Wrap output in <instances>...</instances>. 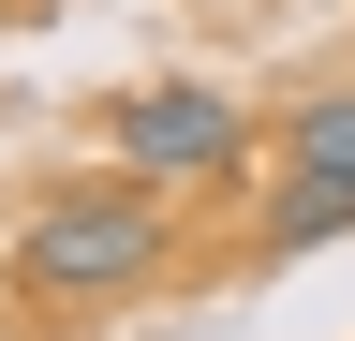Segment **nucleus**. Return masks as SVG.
I'll return each mask as SVG.
<instances>
[{
	"instance_id": "nucleus-2",
	"label": "nucleus",
	"mask_w": 355,
	"mask_h": 341,
	"mask_svg": "<svg viewBox=\"0 0 355 341\" xmlns=\"http://www.w3.org/2000/svg\"><path fill=\"white\" fill-rule=\"evenodd\" d=\"M104 149H119V178H237V90L163 74V90L104 104Z\"/></svg>"
},
{
	"instance_id": "nucleus-4",
	"label": "nucleus",
	"mask_w": 355,
	"mask_h": 341,
	"mask_svg": "<svg viewBox=\"0 0 355 341\" xmlns=\"http://www.w3.org/2000/svg\"><path fill=\"white\" fill-rule=\"evenodd\" d=\"M282 163H296V178H355V90H311L296 134H282Z\"/></svg>"
},
{
	"instance_id": "nucleus-3",
	"label": "nucleus",
	"mask_w": 355,
	"mask_h": 341,
	"mask_svg": "<svg viewBox=\"0 0 355 341\" xmlns=\"http://www.w3.org/2000/svg\"><path fill=\"white\" fill-rule=\"evenodd\" d=\"M326 238H355V178H282L266 193V252H326Z\"/></svg>"
},
{
	"instance_id": "nucleus-1",
	"label": "nucleus",
	"mask_w": 355,
	"mask_h": 341,
	"mask_svg": "<svg viewBox=\"0 0 355 341\" xmlns=\"http://www.w3.org/2000/svg\"><path fill=\"white\" fill-rule=\"evenodd\" d=\"M163 267H178L163 178H74V193H44L15 223V297L30 312H119V297H148Z\"/></svg>"
}]
</instances>
